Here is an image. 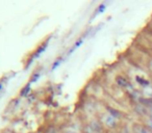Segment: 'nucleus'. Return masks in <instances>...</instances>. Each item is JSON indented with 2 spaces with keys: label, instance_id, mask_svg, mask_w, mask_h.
<instances>
[]
</instances>
